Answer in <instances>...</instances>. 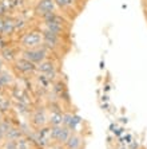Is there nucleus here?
Returning <instances> with one entry per match:
<instances>
[{
    "label": "nucleus",
    "mask_w": 147,
    "mask_h": 149,
    "mask_svg": "<svg viewBox=\"0 0 147 149\" xmlns=\"http://www.w3.org/2000/svg\"><path fill=\"white\" fill-rule=\"evenodd\" d=\"M21 49H38L44 46L43 39V31L41 30H31V31L24 32L19 39Z\"/></svg>",
    "instance_id": "1"
},
{
    "label": "nucleus",
    "mask_w": 147,
    "mask_h": 149,
    "mask_svg": "<svg viewBox=\"0 0 147 149\" xmlns=\"http://www.w3.org/2000/svg\"><path fill=\"white\" fill-rule=\"evenodd\" d=\"M48 54H50V51L44 46L38 47V49H21L20 51V56L28 59L30 62L35 63V65H39L40 62L46 61L48 58Z\"/></svg>",
    "instance_id": "2"
},
{
    "label": "nucleus",
    "mask_w": 147,
    "mask_h": 149,
    "mask_svg": "<svg viewBox=\"0 0 147 149\" xmlns=\"http://www.w3.org/2000/svg\"><path fill=\"white\" fill-rule=\"evenodd\" d=\"M12 63H14L15 69L24 75H30V74H34L35 71H38V65L30 62L28 59L23 58V56H17Z\"/></svg>",
    "instance_id": "3"
},
{
    "label": "nucleus",
    "mask_w": 147,
    "mask_h": 149,
    "mask_svg": "<svg viewBox=\"0 0 147 149\" xmlns=\"http://www.w3.org/2000/svg\"><path fill=\"white\" fill-rule=\"evenodd\" d=\"M56 4L54 0H39L35 7V15L39 17L46 16L47 14H51L56 11Z\"/></svg>",
    "instance_id": "4"
},
{
    "label": "nucleus",
    "mask_w": 147,
    "mask_h": 149,
    "mask_svg": "<svg viewBox=\"0 0 147 149\" xmlns=\"http://www.w3.org/2000/svg\"><path fill=\"white\" fill-rule=\"evenodd\" d=\"M64 146L66 149H84V139L78 133H71Z\"/></svg>",
    "instance_id": "5"
},
{
    "label": "nucleus",
    "mask_w": 147,
    "mask_h": 149,
    "mask_svg": "<svg viewBox=\"0 0 147 149\" xmlns=\"http://www.w3.org/2000/svg\"><path fill=\"white\" fill-rule=\"evenodd\" d=\"M32 124L36 126V128L41 129L44 128V125L48 122V117L47 114H46V110L44 109H41V110H36L34 113V116H32Z\"/></svg>",
    "instance_id": "6"
},
{
    "label": "nucleus",
    "mask_w": 147,
    "mask_h": 149,
    "mask_svg": "<svg viewBox=\"0 0 147 149\" xmlns=\"http://www.w3.org/2000/svg\"><path fill=\"white\" fill-rule=\"evenodd\" d=\"M6 46H7V45H6V40H4V36L0 34V51H1Z\"/></svg>",
    "instance_id": "7"
}]
</instances>
